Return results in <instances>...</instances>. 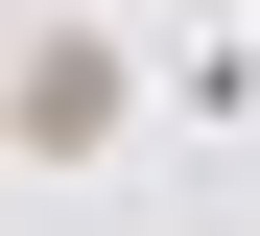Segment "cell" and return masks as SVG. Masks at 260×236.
I'll return each mask as SVG.
<instances>
[{"label":"cell","mask_w":260,"mask_h":236,"mask_svg":"<svg viewBox=\"0 0 260 236\" xmlns=\"http://www.w3.org/2000/svg\"><path fill=\"white\" fill-rule=\"evenodd\" d=\"M118 118V47H24V142H95Z\"/></svg>","instance_id":"6da1fadb"}]
</instances>
